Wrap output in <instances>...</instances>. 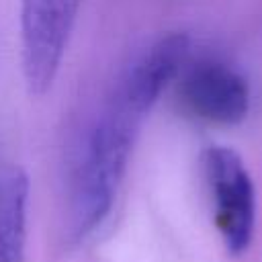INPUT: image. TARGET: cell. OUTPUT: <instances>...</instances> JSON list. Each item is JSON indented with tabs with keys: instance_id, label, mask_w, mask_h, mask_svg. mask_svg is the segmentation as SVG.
I'll return each instance as SVG.
<instances>
[{
	"instance_id": "cell-1",
	"label": "cell",
	"mask_w": 262,
	"mask_h": 262,
	"mask_svg": "<svg viewBox=\"0 0 262 262\" xmlns=\"http://www.w3.org/2000/svg\"><path fill=\"white\" fill-rule=\"evenodd\" d=\"M141 121L113 98L90 127L70 182V239L86 237L111 213Z\"/></svg>"
},
{
	"instance_id": "cell-2",
	"label": "cell",
	"mask_w": 262,
	"mask_h": 262,
	"mask_svg": "<svg viewBox=\"0 0 262 262\" xmlns=\"http://www.w3.org/2000/svg\"><path fill=\"white\" fill-rule=\"evenodd\" d=\"M82 0H20V61L27 88L35 96L51 90Z\"/></svg>"
},
{
	"instance_id": "cell-3",
	"label": "cell",
	"mask_w": 262,
	"mask_h": 262,
	"mask_svg": "<svg viewBox=\"0 0 262 262\" xmlns=\"http://www.w3.org/2000/svg\"><path fill=\"white\" fill-rule=\"evenodd\" d=\"M203 172L225 248L231 254L246 252L256 225V188L242 156L231 147L211 145L203 151Z\"/></svg>"
},
{
	"instance_id": "cell-4",
	"label": "cell",
	"mask_w": 262,
	"mask_h": 262,
	"mask_svg": "<svg viewBox=\"0 0 262 262\" xmlns=\"http://www.w3.org/2000/svg\"><path fill=\"white\" fill-rule=\"evenodd\" d=\"M180 98L190 115L217 125L239 123L250 106L246 80L215 59H201L186 68L180 78Z\"/></svg>"
},
{
	"instance_id": "cell-5",
	"label": "cell",
	"mask_w": 262,
	"mask_h": 262,
	"mask_svg": "<svg viewBox=\"0 0 262 262\" xmlns=\"http://www.w3.org/2000/svg\"><path fill=\"white\" fill-rule=\"evenodd\" d=\"M190 39L184 33H168L154 41L123 76L115 100L143 119L168 84L182 74Z\"/></svg>"
},
{
	"instance_id": "cell-6",
	"label": "cell",
	"mask_w": 262,
	"mask_h": 262,
	"mask_svg": "<svg viewBox=\"0 0 262 262\" xmlns=\"http://www.w3.org/2000/svg\"><path fill=\"white\" fill-rule=\"evenodd\" d=\"M29 180L12 168L0 176V262H23Z\"/></svg>"
}]
</instances>
